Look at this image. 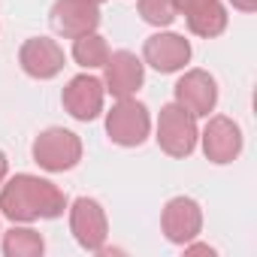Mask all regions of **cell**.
I'll return each mask as SVG.
<instances>
[{
  "label": "cell",
  "instance_id": "1",
  "mask_svg": "<svg viewBox=\"0 0 257 257\" xmlns=\"http://www.w3.org/2000/svg\"><path fill=\"white\" fill-rule=\"evenodd\" d=\"M70 197L61 185L37 173H16L0 185V218L13 224H37L64 218Z\"/></svg>",
  "mask_w": 257,
  "mask_h": 257
},
{
  "label": "cell",
  "instance_id": "2",
  "mask_svg": "<svg viewBox=\"0 0 257 257\" xmlns=\"http://www.w3.org/2000/svg\"><path fill=\"white\" fill-rule=\"evenodd\" d=\"M152 134L158 149L173 158V161H185L197 152V140H200V118L191 115L185 106H179L176 100L164 103L158 112V121L152 124Z\"/></svg>",
  "mask_w": 257,
  "mask_h": 257
},
{
  "label": "cell",
  "instance_id": "3",
  "mask_svg": "<svg viewBox=\"0 0 257 257\" xmlns=\"http://www.w3.org/2000/svg\"><path fill=\"white\" fill-rule=\"evenodd\" d=\"M152 109L137 100V97H124L115 100L112 109H103V127L112 146L118 149H140L152 140Z\"/></svg>",
  "mask_w": 257,
  "mask_h": 257
},
{
  "label": "cell",
  "instance_id": "4",
  "mask_svg": "<svg viewBox=\"0 0 257 257\" xmlns=\"http://www.w3.org/2000/svg\"><path fill=\"white\" fill-rule=\"evenodd\" d=\"M82 158H85L82 137L67 131V127H46L31 143V161L43 173H52V176L76 170L82 164Z\"/></svg>",
  "mask_w": 257,
  "mask_h": 257
},
{
  "label": "cell",
  "instance_id": "5",
  "mask_svg": "<svg viewBox=\"0 0 257 257\" xmlns=\"http://www.w3.org/2000/svg\"><path fill=\"white\" fill-rule=\"evenodd\" d=\"M67 221L76 245L88 254H100L109 242V215L100 200L94 197H76L67 206Z\"/></svg>",
  "mask_w": 257,
  "mask_h": 257
},
{
  "label": "cell",
  "instance_id": "6",
  "mask_svg": "<svg viewBox=\"0 0 257 257\" xmlns=\"http://www.w3.org/2000/svg\"><path fill=\"white\" fill-rule=\"evenodd\" d=\"M197 149L203 152V158L215 167H227L233 161H239L242 149H245V134L239 121H233L230 115H209L206 124L200 127V140Z\"/></svg>",
  "mask_w": 257,
  "mask_h": 257
},
{
  "label": "cell",
  "instance_id": "7",
  "mask_svg": "<svg viewBox=\"0 0 257 257\" xmlns=\"http://www.w3.org/2000/svg\"><path fill=\"white\" fill-rule=\"evenodd\" d=\"M143 64L152 67L155 73L161 76H173V73H182L191 58H194V46L185 34H176L170 28H161L155 31L152 37H146L143 43Z\"/></svg>",
  "mask_w": 257,
  "mask_h": 257
},
{
  "label": "cell",
  "instance_id": "8",
  "mask_svg": "<svg viewBox=\"0 0 257 257\" xmlns=\"http://www.w3.org/2000/svg\"><path fill=\"white\" fill-rule=\"evenodd\" d=\"M203 224H206V215H203V206L200 200L188 197V194H179V197H170L161 209V233L170 245H188L191 239H200L203 233Z\"/></svg>",
  "mask_w": 257,
  "mask_h": 257
},
{
  "label": "cell",
  "instance_id": "9",
  "mask_svg": "<svg viewBox=\"0 0 257 257\" xmlns=\"http://www.w3.org/2000/svg\"><path fill=\"white\" fill-rule=\"evenodd\" d=\"M218 97H221L218 79L200 67H185L173 85V100L197 118H209L218 106Z\"/></svg>",
  "mask_w": 257,
  "mask_h": 257
},
{
  "label": "cell",
  "instance_id": "10",
  "mask_svg": "<svg viewBox=\"0 0 257 257\" xmlns=\"http://www.w3.org/2000/svg\"><path fill=\"white\" fill-rule=\"evenodd\" d=\"M61 106L73 121H82V124L97 121L103 115V109H106V88L91 70H82L79 76H73L64 85Z\"/></svg>",
  "mask_w": 257,
  "mask_h": 257
},
{
  "label": "cell",
  "instance_id": "11",
  "mask_svg": "<svg viewBox=\"0 0 257 257\" xmlns=\"http://www.w3.org/2000/svg\"><path fill=\"white\" fill-rule=\"evenodd\" d=\"M100 70H103L100 82H103L106 94H112V100L137 97L143 91V85H146V64L131 49L109 52V58H106V64Z\"/></svg>",
  "mask_w": 257,
  "mask_h": 257
},
{
  "label": "cell",
  "instance_id": "12",
  "mask_svg": "<svg viewBox=\"0 0 257 257\" xmlns=\"http://www.w3.org/2000/svg\"><path fill=\"white\" fill-rule=\"evenodd\" d=\"M19 67L34 82H52L67 67L64 46L52 37H28L19 46Z\"/></svg>",
  "mask_w": 257,
  "mask_h": 257
},
{
  "label": "cell",
  "instance_id": "13",
  "mask_svg": "<svg viewBox=\"0 0 257 257\" xmlns=\"http://www.w3.org/2000/svg\"><path fill=\"white\" fill-rule=\"evenodd\" d=\"M49 22L58 37L76 40L82 34L97 31L103 16H100V4H94V0H55L49 10Z\"/></svg>",
  "mask_w": 257,
  "mask_h": 257
},
{
  "label": "cell",
  "instance_id": "14",
  "mask_svg": "<svg viewBox=\"0 0 257 257\" xmlns=\"http://www.w3.org/2000/svg\"><path fill=\"white\" fill-rule=\"evenodd\" d=\"M0 251L4 257H43L46 239L34 224H13L7 233H0Z\"/></svg>",
  "mask_w": 257,
  "mask_h": 257
},
{
  "label": "cell",
  "instance_id": "15",
  "mask_svg": "<svg viewBox=\"0 0 257 257\" xmlns=\"http://www.w3.org/2000/svg\"><path fill=\"white\" fill-rule=\"evenodd\" d=\"M185 25H188V34H194V37H200V40H218V37L227 31V25H230L227 4H224V0H215V4H209L206 10L188 16Z\"/></svg>",
  "mask_w": 257,
  "mask_h": 257
},
{
  "label": "cell",
  "instance_id": "16",
  "mask_svg": "<svg viewBox=\"0 0 257 257\" xmlns=\"http://www.w3.org/2000/svg\"><path fill=\"white\" fill-rule=\"evenodd\" d=\"M109 40L100 34V31H91V34H82L73 40V49H70V58L76 61V67L82 70H100L109 58Z\"/></svg>",
  "mask_w": 257,
  "mask_h": 257
},
{
  "label": "cell",
  "instance_id": "17",
  "mask_svg": "<svg viewBox=\"0 0 257 257\" xmlns=\"http://www.w3.org/2000/svg\"><path fill=\"white\" fill-rule=\"evenodd\" d=\"M137 13L146 25H152L155 31L161 28H170L176 19H179V10H176V0H137Z\"/></svg>",
  "mask_w": 257,
  "mask_h": 257
},
{
  "label": "cell",
  "instance_id": "18",
  "mask_svg": "<svg viewBox=\"0 0 257 257\" xmlns=\"http://www.w3.org/2000/svg\"><path fill=\"white\" fill-rule=\"evenodd\" d=\"M209 4H215V0H176V10H179L182 19H188V16H194V13L206 10Z\"/></svg>",
  "mask_w": 257,
  "mask_h": 257
},
{
  "label": "cell",
  "instance_id": "19",
  "mask_svg": "<svg viewBox=\"0 0 257 257\" xmlns=\"http://www.w3.org/2000/svg\"><path fill=\"white\" fill-rule=\"evenodd\" d=\"M182 251H185V254H215V248H212V245L197 242V239H191L188 245H182Z\"/></svg>",
  "mask_w": 257,
  "mask_h": 257
},
{
  "label": "cell",
  "instance_id": "20",
  "mask_svg": "<svg viewBox=\"0 0 257 257\" xmlns=\"http://www.w3.org/2000/svg\"><path fill=\"white\" fill-rule=\"evenodd\" d=\"M227 4H230L236 13H242V16H251V13H257V0H227Z\"/></svg>",
  "mask_w": 257,
  "mask_h": 257
},
{
  "label": "cell",
  "instance_id": "21",
  "mask_svg": "<svg viewBox=\"0 0 257 257\" xmlns=\"http://www.w3.org/2000/svg\"><path fill=\"white\" fill-rule=\"evenodd\" d=\"M7 176H10V158H7L4 149H0V185L7 182Z\"/></svg>",
  "mask_w": 257,
  "mask_h": 257
},
{
  "label": "cell",
  "instance_id": "22",
  "mask_svg": "<svg viewBox=\"0 0 257 257\" xmlns=\"http://www.w3.org/2000/svg\"><path fill=\"white\" fill-rule=\"evenodd\" d=\"M94 4H106V0H94Z\"/></svg>",
  "mask_w": 257,
  "mask_h": 257
},
{
  "label": "cell",
  "instance_id": "23",
  "mask_svg": "<svg viewBox=\"0 0 257 257\" xmlns=\"http://www.w3.org/2000/svg\"><path fill=\"white\" fill-rule=\"evenodd\" d=\"M0 233H4V230H0Z\"/></svg>",
  "mask_w": 257,
  "mask_h": 257
}]
</instances>
